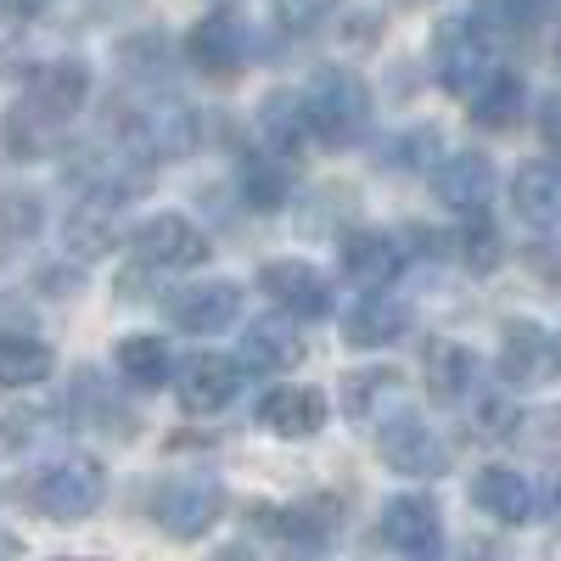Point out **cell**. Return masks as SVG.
<instances>
[{"mask_svg": "<svg viewBox=\"0 0 561 561\" xmlns=\"http://www.w3.org/2000/svg\"><path fill=\"white\" fill-rule=\"evenodd\" d=\"M410 7H421V0H410Z\"/></svg>", "mask_w": 561, "mask_h": 561, "instance_id": "obj_39", "label": "cell"}, {"mask_svg": "<svg viewBox=\"0 0 561 561\" xmlns=\"http://www.w3.org/2000/svg\"><path fill=\"white\" fill-rule=\"evenodd\" d=\"M39 197H28V192H7L0 197V259H12V253H23L34 237H39Z\"/></svg>", "mask_w": 561, "mask_h": 561, "instance_id": "obj_26", "label": "cell"}, {"mask_svg": "<svg viewBox=\"0 0 561 561\" xmlns=\"http://www.w3.org/2000/svg\"><path fill=\"white\" fill-rule=\"evenodd\" d=\"M242 197H248V208H259V214H270V208L287 203V174H280V163L248 158V163H242Z\"/></svg>", "mask_w": 561, "mask_h": 561, "instance_id": "obj_29", "label": "cell"}, {"mask_svg": "<svg viewBox=\"0 0 561 561\" xmlns=\"http://www.w3.org/2000/svg\"><path fill=\"white\" fill-rule=\"evenodd\" d=\"M237 388H242V359H230V354H192L174 370V399L192 415L225 410L237 399Z\"/></svg>", "mask_w": 561, "mask_h": 561, "instance_id": "obj_7", "label": "cell"}, {"mask_svg": "<svg viewBox=\"0 0 561 561\" xmlns=\"http://www.w3.org/2000/svg\"><path fill=\"white\" fill-rule=\"evenodd\" d=\"M393 370H359V377H348V388H343V404H348V415H370V404H377L382 393H393Z\"/></svg>", "mask_w": 561, "mask_h": 561, "instance_id": "obj_31", "label": "cell"}, {"mask_svg": "<svg viewBox=\"0 0 561 561\" xmlns=\"http://www.w3.org/2000/svg\"><path fill=\"white\" fill-rule=\"evenodd\" d=\"M556 370H561V337H556Z\"/></svg>", "mask_w": 561, "mask_h": 561, "instance_id": "obj_37", "label": "cell"}, {"mask_svg": "<svg viewBox=\"0 0 561 561\" xmlns=\"http://www.w3.org/2000/svg\"><path fill=\"white\" fill-rule=\"evenodd\" d=\"M118 377L129 382V388H163L169 382V370H174V359H169V343L163 337H152V332H129V337H118Z\"/></svg>", "mask_w": 561, "mask_h": 561, "instance_id": "obj_20", "label": "cell"}, {"mask_svg": "<svg viewBox=\"0 0 561 561\" xmlns=\"http://www.w3.org/2000/svg\"><path fill=\"white\" fill-rule=\"evenodd\" d=\"M0 7H7L12 18H39L45 7H51V0H0Z\"/></svg>", "mask_w": 561, "mask_h": 561, "instance_id": "obj_34", "label": "cell"}, {"mask_svg": "<svg viewBox=\"0 0 561 561\" xmlns=\"http://www.w3.org/2000/svg\"><path fill=\"white\" fill-rule=\"evenodd\" d=\"M382 539L404 556H438L444 545V523H438V505L421 500V494H399L382 505Z\"/></svg>", "mask_w": 561, "mask_h": 561, "instance_id": "obj_13", "label": "cell"}, {"mask_svg": "<svg viewBox=\"0 0 561 561\" xmlns=\"http://www.w3.org/2000/svg\"><path fill=\"white\" fill-rule=\"evenodd\" d=\"M219 511H225V494L197 478H174V483L152 489V523L169 539H203L219 523Z\"/></svg>", "mask_w": 561, "mask_h": 561, "instance_id": "obj_6", "label": "cell"}, {"mask_svg": "<svg viewBox=\"0 0 561 561\" xmlns=\"http://www.w3.org/2000/svg\"><path fill=\"white\" fill-rule=\"evenodd\" d=\"M472 505L483 511V517L517 528L534 517V489L523 472H511V466H483V472L472 478Z\"/></svg>", "mask_w": 561, "mask_h": 561, "instance_id": "obj_17", "label": "cell"}, {"mask_svg": "<svg viewBox=\"0 0 561 561\" xmlns=\"http://www.w3.org/2000/svg\"><path fill=\"white\" fill-rule=\"evenodd\" d=\"M404 332H410V304L404 298H388V293H365L348 309V320H343V337L354 348H388Z\"/></svg>", "mask_w": 561, "mask_h": 561, "instance_id": "obj_16", "label": "cell"}, {"mask_svg": "<svg viewBox=\"0 0 561 561\" xmlns=\"http://www.w3.org/2000/svg\"><path fill=\"white\" fill-rule=\"evenodd\" d=\"M377 449L404 478H438L444 472V444L433 438V427L421 415H393L388 427L377 433Z\"/></svg>", "mask_w": 561, "mask_h": 561, "instance_id": "obj_12", "label": "cell"}, {"mask_svg": "<svg viewBox=\"0 0 561 561\" xmlns=\"http://www.w3.org/2000/svg\"><path fill=\"white\" fill-rule=\"evenodd\" d=\"M84 96H90L84 62H68V57L62 62H45L34 73V84L18 96V107L7 113V147L18 158L51 152L57 140H62V129H68V118L84 107Z\"/></svg>", "mask_w": 561, "mask_h": 561, "instance_id": "obj_1", "label": "cell"}, {"mask_svg": "<svg viewBox=\"0 0 561 561\" xmlns=\"http://www.w3.org/2000/svg\"><path fill=\"white\" fill-rule=\"evenodd\" d=\"M102 500H107V472H102V460H90V455L57 460V466H45V472L34 478V505L51 523H79Z\"/></svg>", "mask_w": 561, "mask_h": 561, "instance_id": "obj_4", "label": "cell"}, {"mask_svg": "<svg viewBox=\"0 0 561 561\" xmlns=\"http://www.w3.org/2000/svg\"><path fill=\"white\" fill-rule=\"evenodd\" d=\"M163 309L180 332L208 337V332H225V325L242 314V287L237 280H197V287H180Z\"/></svg>", "mask_w": 561, "mask_h": 561, "instance_id": "obj_10", "label": "cell"}, {"mask_svg": "<svg viewBox=\"0 0 561 561\" xmlns=\"http://www.w3.org/2000/svg\"><path fill=\"white\" fill-rule=\"evenodd\" d=\"M304 124L309 135H320L325 147H348V140L365 135L370 124V90L359 73L348 68H320L304 90Z\"/></svg>", "mask_w": 561, "mask_h": 561, "instance_id": "obj_2", "label": "cell"}, {"mask_svg": "<svg viewBox=\"0 0 561 561\" xmlns=\"http://www.w3.org/2000/svg\"><path fill=\"white\" fill-rule=\"evenodd\" d=\"M550 343L556 337H545L539 325H528V320H511L505 325V377H534V370L545 365V354H550Z\"/></svg>", "mask_w": 561, "mask_h": 561, "instance_id": "obj_28", "label": "cell"}, {"mask_svg": "<svg viewBox=\"0 0 561 561\" xmlns=\"http://www.w3.org/2000/svg\"><path fill=\"white\" fill-rule=\"evenodd\" d=\"M304 359V337L287 320H253L242 337V370H259V377H280Z\"/></svg>", "mask_w": 561, "mask_h": 561, "instance_id": "obj_19", "label": "cell"}, {"mask_svg": "<svg viewBox=\"0 0 561 561\" xmlns=\"http://www.w3.org/2000/svg\"><path fill=\"white\" fill-rule=\"evenodd\" d=\"M259 427H270L275 438H314L325 427V399L314 388H275L259 404Z\"/></svg>", "mask_w": 561, "mask_h": 561, "instance_id": "obj_18", "label": "cell"}, {"mask_svg": "<svg viewBox=\"0 0 561 561\" xmlns=\"http://www.w3.org/2000/svg\"><path fill=\"white\" fill-rule=\"evenodd\" d=\"M185 57H192V68L208 73V79H237L242 62H248V28H242V18L237 12H208L192 28V39H185Z\"/></svg>", "mask_w": 561, "mask_h": 561, "instance_id": "obj_8", "label": "cell"}, {"mask_svg": "<svg viewBox=\"0 0 561 561\" xmlns=\"http://www.w3.org/2000/svg\"><path fill=\"white\" fill-rule=\"evenodd\" d=\"M427 377H433V399H438V404H460V399H472V393H478L483 370H478V359L466 354V348L438 343V348L427 354Z\"/></svg>", "mask_w": 561, "mask_h": 561, "instance_id": "obj_24", "label": "cell"}, {"mask_svg": "<svg viewBox=\"0 0 561 561\" xmlns=\"http://www.w3.org/2000/svg\"><path fill=\"white\" fill-rule=\"evenodd\" d=\"M51 377V348L28 332H0V388H34Z\"/></svg>", "mask_w": 561, "mask_h": 561, "instance_id": "obj_25", "label": "cell"}, {"mask_svg": "<svg viewBox=\"0 0 561 561\" xmlns=\"http://www.w3.org/2000/svg\"><path fill=\"white\" fill-rule=\"evenodd\" d=\"M332 7H337V0H275V18L304 34V28H314V23L332 18Z\"/></svg>", "mask_w": 561, "mask_h": 561, "instance_id": "obj_32", "label": "cell"}, {"mask_svg": "<svg viewBox=\"0 0 561 561\" xmlns=\"http://www.w3.org/2000/svg\"><path fill=\"white\" fill-rule=\"evenodd\" d=\"M550 511H556V517H561V478H556V489H550Z\"/></svg>", "mask_w": 561, "mask_h": 561, "instance_id": "obj_36", "label": "cell"}, {"mask_svg": "<svg viewBox=\"0 0 561 561\" xmlns=\"http://www.w3.org/2000/svg\"><path fill=\"white\" fill-rule=\"evenodd\" d=\"M556 62H561V45H556Z\"/></svg>", "mask_w": 561, "mask_h": 561, "instance_id": "obj_38", "label": "cell"}, {"mask_svg": "<svg viewBox=\"0 0 561 561\" xmlns=\"http://www.w3.org/2000/svg\"><path fill=\"white\" fill-rule=\"evenodd\" d=\"M466 102H472V124L478 129H511V124H517V113H523V79L494 68Z\"/></svg>", "mask_w": 561, "mask_h": 561, "instance_id": "obj_23", "label": "cell"}, {"mask_svg": "<svg viewBox=\"0 0 561 561\" xmlns=\"http://www.w3.org/2000/svg\"><path fill=\"white\" fill-rule=\"evenodd\" d=\"M259 287L298 320H325L332 314V280H325L314 264L304 259H280V264H264L259 270Z\"/></svg>", "mask_w": 561, "mask_h": 561, "instance_id": "obj_9", "label": "cell"}, {"mask_svg": "<svg viewBox=\"0 0 561 561\" xmlns=\"http://www.w3.org/2000/svg\"><path fill=\"white\" fill-rule=\"evenodd\" d=\"M460 259L472 270H494L500 264V230L489 225V214H472V225H466V237H460Z\"/></svg>", "mask_w": 561, "mask_h": 561, "instance_id": "obj_30", "label": "cell"}, {"mask_svg": "<svg viewBox=\"0 0 561 561\" xmlns=\"http://www.w3.org/2000/svg\"><path fill=\"white\" fill-rule=\"evenodd\" d=\"M18 550H23V545H18L12 534H0V556H18Z\"/></svg>", "mask_w": 561, "mask_h": 561, "instance_id": "obj_35", "label": "cell"}, {"mask_svg": "<svg viewBox=\"0 0 561 561\" xmlns=\"http://www.w3.org/2000/svg\"><path fill=\"white\" fill-rule=\"evenodd\" d=\"M118 237V208H113V192H96V197H84L68 219V248L84 253V259H102Z\"/></svg>", "mask_w": 561, "mask_h": 561, "instance_id": "obj_22", "label": "cell"}, {"mask_svg": "<svg viewBox=\"0 0 561 561\" xmlns=\"http://www.w3.org/2000/svg\"><path fill=\"white\" fill-rule=\"evenodd\" d=\"M511 203L528 225H556L561 219V169L556 163H528L511 180Z\"/></svg>", "mask_w": 561, "mask_h": 561, "instance_id": "obj_21", "label": "cell"}, {"mask_svg": "<svg viewBox=\"0 0 561 561\" xmlns=\"http://www.w3.org/2000/svg\"><path fill=\"white\" fill-rule=\"evenodd\" d=\"M433 192H438V203H444L449 214H460V219L489 214V203H494V169H489V158H478V152H455V158H444V163L433 169Z\"/></svg>", "mask_w": 561, "mask_h": 561, "instance_id": "obj_11", "label": "cell"}, {"mask_svg": "<svg viewBox=\"0 0 561 561\" xmlns=\"http://www.w3.org/2000/svg\"><path fill=\"white\" fill-rule=\"evenodd\" d=\"M337 264L348 280H359V287H388V280L404 270V248L388 237V230H354V237H343L337 248Z\"/></svg>", "mask_w": 561, "mask_h": 561, "instance_id": "obj_15", "label": "cell"}, {"mask_svg": "<svg viewBox=\"0 0 561 561\" xmlns=\"http://www.w3.org/2000/svg\"><path fill=\"white\" fill-rule=\"evenodd\" d=\"M129 253L140 270L152 275H169V270H197L208 259V237L185 219V214H152L147 225H135L129 237Z\"/></svg>", "mask_w": 561, "mask_h": 561, "instance_id": "obj_5", "label": "cell"}, {"mask_svg": "<svg viewBox=\"0 0 561 561\" xmlns=\"http://www.w3.org/2000/svg\"><path fill=\"white\" fill-rule=\"evenodd\" d=\"M539 135H545V147L561 158V96H550V102L539 107Z\"/></svg>", "mask_w": 561, "mask_h": 561, "instance_id": "obj_33", "label": "cell"}, {"mask_svg": "<svg viewBox=\"0 0 561 561\" xmlns=\"http://www.w3.org/2000/svg\"><path fill=\"white\" fill-rule=\"evenodd\" d=\"M259 129H264V140L275 152H293L298 140H304V96H287V90H275V96L264 102V113H259Z\"/></svg>", "mask_w": 561, "mask_h": 561, "instance_id": "obj_27", "label": "cell"}, {"mask_svg": "<svg viewBox=\"0 0 561 561\" xmlns=\"http://www.w3.org/2000/svg\"><path fill=\"white\" fill-rule=\"evenodd\" d=\"M192 140H197V124H192V107H180V102L152 107V113H140V118L129 124V147L147 158V163H158V158H185V152H192Z\"/></svg>", "mask_w": 561, "mask_h": 561, "instance_id": "obj_14", "label": "cell"}, {"mask_svg": "<svg viewBox=\"0 0 561 561\" xmlns=\"http://www.w3.org/2000/svg\"><path fill=\"white\" fill-rule=\"evenodd\" d=\"M433 62H438V84L449 96H472V90L500 68L494 62V34L466 12V18H449L433 39Z\"/></svg>", "mask_w": 561, "mask_h": 561, "instance_id": "obj_3", "label": "cell"}]
</instances>
